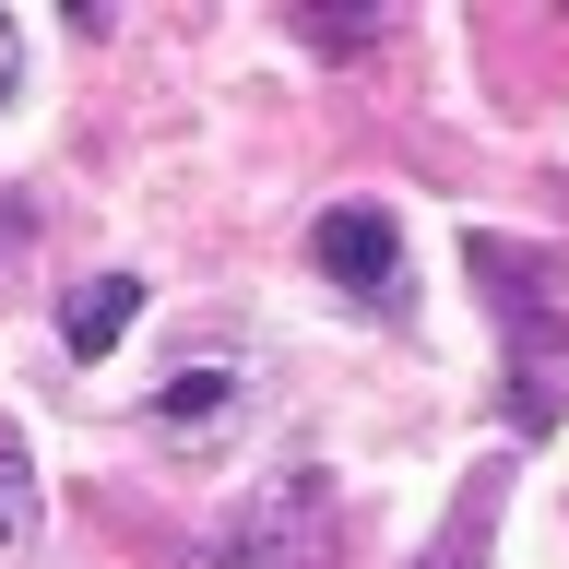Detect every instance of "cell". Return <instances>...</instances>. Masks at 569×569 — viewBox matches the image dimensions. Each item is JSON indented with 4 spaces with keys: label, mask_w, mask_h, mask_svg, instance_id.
Masks as SVG:
<instances>
[{
    "label": "cell",
    "mask_w": 569,
    "mask_h": 569,
    "mask_svg": "<svg viewBox=\"0 0 569 569\" xmlns=\"http://www.w3.org/2000/svg\"><path fill=\"white\" fill-rule=\"evenodd\" d=\"M213 569H345V498L332 475H284L213 533Z\"/></svg>",
    "instance_id": "obj_1"
},
{
    "label": "cell",
    "mask_w": 569,
    "mask_h": 569,
    "mask_svg": "<svg viewBox=\"0 0 569 569\" xmlns=\"http://www.w3.org/2000/svg\"><path fill=\"white\" fill-rule=\"evenodd\" d=\"M249 416H261V368L238 345H202V356H178L167 380H154V439L190 451V462H213Z\"/></svg>",
    "instance_id": "obj_2"
},
{
    "label": "cell",
    "mask_w": 569,
    "mask_h": 569,
    "mask_svg": "<svg viewBox=\"0 0 569 569\" xmlns=\"http://www.w3.org/2000/svg\"><path fill=\"white\" fill-rule=\"evenodd\" d=\"M475 273H487V284H510V297H498V320H510V416H522V427H558V403H569V345H546L533 261L487 238V249H475Z\"/></svg>",
    "instance_id": "obj_3"
},
{
    "label": "cell",
    "mask_w": 569,
    "mask_h": 569,
    "mask_svg": "<svg viewBox=\"0 0 569 569\" xmlns=\"http://www.w3.org/2000/svg\"><path fill=\"white\" fill-rule=\"evenodd\" d=\"M309 261L345 284V297H391V284H403V226H391L380 202H320Z\"/></svg>",
    "instance_id": "obj_4"
},
{
    "label": "cell",
    "mask_w": 569,
    "mask_h": 569,
    "mask_svg": "<svg viewBox=\"0 0 569 569\" xmlns=\"http://www.w3.org/2000/svg\"><path fill=\"white\" fill-rule=\"evenodd\" d=\"M131 309H142L131 273H83V284L60 297V345H71V356H107L119 332H131Z\"/></svg>",
    "instance_id": "obj_5"
},
{
    "label": "cell",
    "mask_w": 569,
    "mask_h": 569,
    "mask_svg": "<svg viewBox=\"0 0 569 569\" xmlns=\"http://www.w3.org/2000/svg\"><path fill=\"white\" fill-rule=\"evenodd\" d=\"M24 546H36V462L0 439V569L24 558Z\"/></svg>",
    "instance_id": "obj_6"
},
{
    "label": "cell",
    "mask_w": 569,
    "mask_h": 569,
    "mask_svg": "<svg viewBox=\"0 0 569 569\" xmlns=\"http://www.w3.org/2000/svg\"><path fill=\"white\" fill-rule=\"evenodd\" d=\"M487 522H498V475H475V498L451 510V546H439L427 569H462V558H487Z\"/></svg>",
    "instance_id": "obj_7"
},
{
    "label": "cell",
    "mask_w": 569,
    "mask_h": 569,
    "mask_svg": "<svg viewBox=\"0 0 569 569\" xmlns=\"http://www.w3.org/2000/svg\"><path fill=\"white\" fill-rule=\"evenodd\" d=\"M24 83V36H12V12H0V96Z\"/></svg>",
    "instance_id": "obj_8"
}]
</instances>
